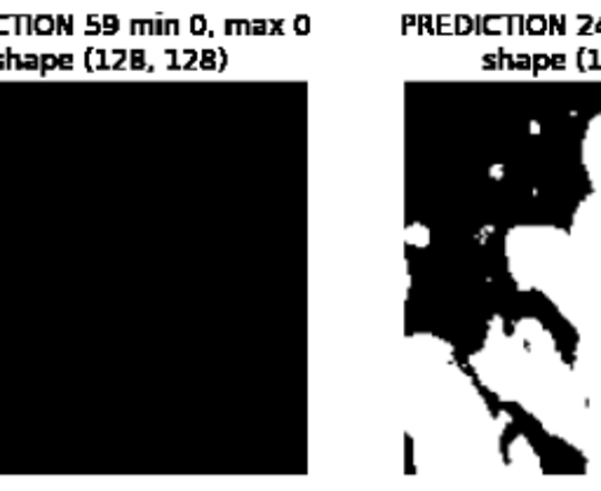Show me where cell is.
<instances>
[{
  "label": "cell",
  "instance_id": "cell-1",
  "mask_svg": "<svg viewBox=\"0 0 601 491\" xmlns=\"http://www.w3.org/2000/svg\"><path fill=\"white\" fill-rule=\"evenodd\" d=\"M583 166L590 174L597 196H601V113H597L583 137Z\"/></svg>",
  "mask_w": 601,
  "mask_h": 491
}]
</instances>
